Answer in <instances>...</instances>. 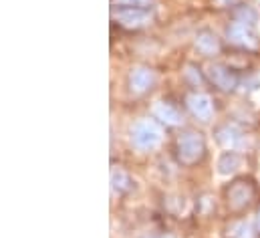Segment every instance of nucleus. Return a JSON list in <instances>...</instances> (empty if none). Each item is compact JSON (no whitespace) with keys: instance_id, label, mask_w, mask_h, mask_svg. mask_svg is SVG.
Returning a JSON list of instances; mask_svg holds the SVG:
<instances>
[{"instance_id":"nucleus-15","label":"nucleus","mask_w":260,"mask_h":238,"mask_svg":"<svg viewBox=\"0 0 260 238\" xmlns=\"http://www.w3.org/2000/svg\"><path fill=\"white\" fill-rule=\"evenodd\" d=\"M256 226H258V230H260V212H258V218H256Z\"/></svg>"},{"instance_id":"nucleus-6","label":"nucleus","mask_w":260,"mask_h":238,"mask_svg":"<svg viewBox=\"0 0 260 238\" xmlns=\"http://www.w3.org/2000/svg\"><path fill=\"white\" fill-rule=\"evenodd\" d=\"M188 105H190L192 113H194L198 119H202V121L210 119V115H212V103H210V99H208L206 95H202V93L190 95V97H188Z\"/></svg>"},{"instance_id":"nucleus-7","label":"nucleus","mask_w":260,"mask_h":238,"mask_svg":"<svg viewBox=\"0 0 260 238\" xmlns=\"http://www.w3.org/2000/svg\"><path fill=\"white\" fill-rule=\"evenodd\" d=\"M153 81H155V77H153V73H151L149 69H135L129 77L131 89H133L135 93L147 91V89L153 85Z\"/></svg>"},{"instance_id":"nucleus-5","label":"nucleus","mask_w":260,"mask_h":238,"mask_svg":"<svg viewBox=\"0 0 260 238\" xmlns=\"http://www.w3.org/2000/svg\"><path fill=\"white\" fill-rule=\"evenodd\" d=\"M210 75H212V81H214V83H216L220 89H224V91L234 89V87H236V83H238L236 75H234L230 69L220 67V65L212 67V69H210Z\"/></svg>"},{"instance_id":"nucleus-8","label":"nucleus","mask_w":260,"mask_h":238,"mask_svg":"<svg viewBox=\"0 0 260 238\" xmlns=\"http://www.w3.org/2000/svg\"><path fill=\"white\" fill-rule=\"evenodd\" d=\"M228 35H230V39L234 41V43H240V45H252V35H250V31L246 28V24L244 22H232L230 24V28H228Z\"/></svg>"},{"instance_id":"nucleus-4","label":"nucleus","mask_w":260,"mask_h":238,"mask_svg":"<svg viewBox=\"0 0 260 238\" xmlns=\"http://www.w3.org/2000/svg\"><path fill=\"white\" fill-rule=\"evenodd\" d=\"M228 198H230V204H232L234 208H242V206H246V204L250 202V198H252V186H250L248 182L240 180V182H236V184L230 188Z\"/></svg>"},{"instance_id":"nucleus-2","label":"nucleus","mask_w":260,"mask_h":238,"mask_svg":"<svg viewBox=\"0 0 260 238\" xmlns=\"http://www.w3.org/2000/svg\"><path fill=\"white\" fill-rule=\"evenodd\" d=\"M178 147H180V158L182 162L186 164H194L202 158L204 154V139L200 133H194V131H188L180 137L178 141Z\"/></svg>"},{"instance_id":"nucleus-14","label":"nucleus","mask_w":260,"mask_h":238,"mask_svg":"<svg viewBox=\"0 0 260 238\" xmlns=\"http://www.w3.org/2000/svg\"><path fill=\"white\" fill-rule=\"evenodd\" d=\"M123 2H127L129 6H139V4H143V2H147V0H123Z\"/></svg>"},{"instance_id":"nucleus-11","label":"nucleus","mask_w":260,"mask_h":238,"mask_svg":"<svg viewBox=\"0 0 260 238\" xmlns=\"http://www.w3.org/2000/svg\"><path fill=\"white\" fill-rule=\"evenodd\" d=\"M220 172L222 174H228V172H232L236 166H238V156L234 154V152H226L222 158H220Z\"/></svg>"},{"instance_id":"nucleus-3","label":"nucleus","mask_w":260,"mask_h":238,"mask_svg":"<svg viewBox=\"0 0 260 238\" xmlns=\"http://www.w3.org/2000/svg\"><path fill=\"white\" fill-rule=\"evenodd\" d=\"M123 24L137 26V24H145L149 20V10H145L143 6H123L117 10L115 14Z\"/></svg>"},{"instance_id":"nucleus-13","label":"nucleus","mask_w":260,"mask_h":238,"mask_svg":"<svg viewBox=\"0 0 260 238\" xmlns=\"http://www.w3.org/2000/svg\"><path fill=\"white\" fill-rule=\"evenodd\" d=\"M188 77H192V79H194V83H202L200 73H198V75H194V67H188Z\"/></svg>"},{"instance_id":"nucleus-16","label":"nucleus","mask_w":260,"mask_h":238,"mask_svg":"<svg viewBox=\"0 0 260 238\" xmlns=\"http://www.w3.org/2000/svg\"><path fill=\"white\" fill-rule=\"evenodd\" d=\"M166 238H172V236H166Z\"/></svg>"},{"instance_id":"nucleus-10","label":"nucleus","mask_w":260,"mask_h":238,"mask_svg":"<svg viewBox=\"0 0 260 238\" xmlns=\"http://www.w3.org/2000/svg\"><path fill=\"white\" fill-rule=\"evenodd\" d=\"M155 115L159 119H164L166 123H172V125H176L180 121V111L170 103H159L157 109H155Z\"/></svg>"},{"instance_id":"nucleus-9","label":"nucleus","mask_w":260,"mask_h":238,"mask_svg":"<svg viewBox=\"0 0 260 238\" xmlns=\"http://www.w3.org/2000/svg\"><path fill=\"white\" fill-rule=\"evenodd\" d=\"M196 45H198V49H200L204 55H214V53H218V49H220L218 39H216L212 33H208V31H204V33L198 35Z\"/></svg>"},{"instance_id":"nucleus-1","label":"nucleus","mask_w":260,"mask_h":238,"mask_svg":"<svg viewBox=\"0 0 260 238\" xmlns=\"http://www.w3.org/2000/svg\"><path fill=\"white\" fill-rule=\"evenodd\" d=\"M131 141L139 150H153L161 141V131L153 121H139L131 131Z\"/></svg>"},{"instance_id":"nucleus-12","label":"nucleus","mask_w":260,"mask_h":238,"mask_svg":"<svg viewBox=\"0 0 260 238\" xmlns=\"http://www.w3.org/2000/svg\"><path fill=\"white\" fill-rule=\"evenodd\" d=\"M111 182H113V188H115L117 192H125L131 184L129 176H127L125 172H121V170H113V174H111Z\"/></svg>"}]
</instances>
